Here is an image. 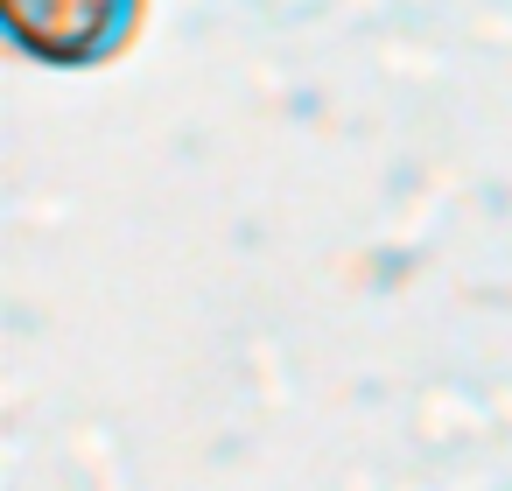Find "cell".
I'll return each mask as SVG.
<instances>
[{
  "label": "cell",
  "instance_id": "6da1fadb",
  "mask_svg": "<svg viewBox=\"0 0 512 491\" xmlns=\"http://www.w3.org/2000/svg\"><path fill=\"white\" fill-rule=\"evenodd\" d=\"M148 0H0L15 57L43 71H106L134 50Z\"/></svg>",
  "mask_w": 512,
  "mask_h": 491
}]
</instances>
